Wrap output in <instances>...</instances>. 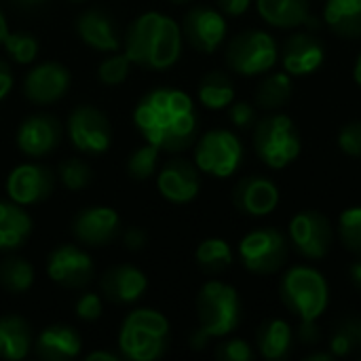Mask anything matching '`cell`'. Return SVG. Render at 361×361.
<instances>
[{
    "instance_id": "1",
    "label": "cell",
    "mask_w": 361,
    "mask_h": 361,
    "mask_svg": "<svg viewBox=\"0 0 361 361\" xmlns=\"http://www.w3.org/2000/svg\"><path fill=\"white\" fill-rule=\"evenodd\" d=\"M135 127L148 144L165 152L188 150L197 142L199 116L188 93L173 87L148 91L135 106Z\"/></svg>"
},
{
    "instance_id": "2",
    "label": "cell",
    "mask_w": 361,
    "mask_h": 361,
    "mask_svg": "<svg viewBox=\"0 0 361 361\" xmlns=\"http://www.w3.org/2000/svg\"><path fill=\"white\" fill-rule=\"evenodd\" d=\"M125 53L142 68L169 70L182 55V27L165 13H144L127 30Z\"/></svg>"
},
{
    "instance_id": "3",
    "label": "cell",
    "mask_w": 361,
    "mask_h": 361,
    "mask_svg": "<svg viewBox=\"0 0 361 361\" xmlns=\"http://www.w3.org/2000/svg\"><path fill=\"white\" fill-rule=\"evenodd\" d=\"M243 317L239 292L224 281H207L197 294V322L192 347L203 349L212 338H226L233 334Z\"/></svg>"
},
{
    "instance_id": "4",
    "label": "cell",
    "mask_w": 361,
    "mask_h": 361,
    "mask_svg": "<svg viewBox=\"0 0 361 361\" xmlns=\"http://www.w3.org/2000/svg\"><path fill=\"white\" fill-rule=\"evenodd\" d=\"M169 322L154 309L131 311L118 332V349L125 360L154 361L169 351Z\"/></svg>"
},
{
    "instance_id": "5",
    "label": "cell",
    "mask_w": 361,
    "mask_h": 361,
    "mask_svg": "<svg viewBox=\"0 0 361 361\" xmlns=\"http://www.w3.org/2000/svg\"><path fill=\"white\" fill-rule=\"evenodd\" d=\"M279 296L294 317L317 322L330 305V286L317 269L298 264L281 277Z\"/></svg>"
},
{
    "instance_id": "6",
    "label": "cell",
    "mask_w": 361,
    "mask_h": 361,
    "mask_svg": "<svg viewBox=\"0 0 361 361\" xmlns=\"http://www.w3.org/2000/svg\"><path fill=\"white\" fill-rule=\"evenodd\" d=\"M254 150L258 159L271 169H286L302 150V140L292 116L271 112L254 125Z\"/></svg>"
},
{
    "instance_id": "7",
    "label": "cell",
    "mask_w": 361,
    "mask_h": 361,
    "mask_svg": "<svg viewBox=\"0 0 361 361\" xmlns=\"http://www.w3.org/2000/svg\"><path fill=\"white\" fill-rule=\"evenodd\" d=\"M279 61V47L264 30H245L228 40L226 66L241 76H260Z\"/></svg>"
},
{
    "instance_id": "8",
    "label": "cell",
    "mask_w": 361,
    "mask_h": 361,
    "mask_svg": "<svg viewBox=\"0 0 361 361\" xmlns=\"http://www.w3.org/2000/svg\"><path fill=\"white\" fill-rule=\"evenodd\" d=\"M243 161V144L228 129H212L197 140L195 165L212 178H231Z\"/></svg>"
},
{
    "instance_id": "9",
    "label": "cell",
    "mask_w": 361,
    "mask_h": 361,
    "mask_svg": "<svg viewBox=\"0 0 361 361\" xmlns=\"http://www.w3.org/2000/svg\"><path fill=\"white\" fill-rule=\"evenodd\" d=\"M239 260L254 275H275L288 262V239L273 226L256 228L239 241Z\"/></svg>"
},
{
    "instance_id": "10",
    "label": "cell",
    "mask_w": 361,
    "mask_h": 361,
    "mask_svg": "<svg viewBox=\"0 0 361 361\" xmlns=\"http://www.w3.org/2000/svg\"><path fill=\"white\" fill-rule=\"evenodd\" d=\"M288 237L292 247L307 260H322L330 254L334 231L330 220L315 209L298 212L288 224Z\"/></svg>"
},
{
    "instance_id": "11",
    "label": "cell",
    "mask_w": 361,
    "mask_h": 361,
    "mask_svg": "<svg viewBox=\"0 0 361 361\" xmlns=\"http://www.w3.org/2000/svg\"><path fill=\"white\" fill-rule=\"evenodd\" d=\"M68 135L76 150L85 154H102L112 144V125L95 106H76L68 118Z\"/></svg>"
},
{
    "instance_id": "12",
    "label": "cell",
    "mask_w": 361,
    "mask_h": 361,
    "mask_svg": "<svg viewBox=\"0 0 361 361\" xmlns=\"http://www.w3.org/2000/svg\"><path fill=\"white\" fill-rule=\"evenodd\" d=\"M226 32L224 13L205 4L192 6L182 21V36L199 53H216L226 40Z\"/></svg>"
},
{
    "instance_id": "13",
    "label": "cell",
    "mask_w": 361,
    "mask_h": 361,
    "mask_svg": "<svg viewBox=\"0 0 361 361\" xmlns=\"http://www.w3.org/2000/svg\"><path fill=\"white\" fill-rule=\"evenodd\" d=\"M47 275L61 288H85L93 275L95 267L91 256L74 243L57 245L47 258Z\"/></svg>"
},
{
    "instance_id": "14",
    "label": "cell",
    "mask_w": 361,
    "mask_h": 361,
    "mask_svg": "<svg viewBox=\"0 0 361 361\" xmlns=\"http://www.w3.org/2000/svg\"><path fill=\"white\" fill-rule=\"evenodd\" d=\"M55 176L49 167L38 163H21L11 169L6 178V195L17 205H36L51 197Z\"/></svg>"
},
{
    "instance_id": "15",
    "label": "cell",
    "mask_w": 361,
    "mask_h": 361,
    "mask_svg": "<svg viewBox=\"0 0 361 361\" xmlns=\"http://www.w3.org/2000/svg\"><path fill=\"white\" fill-rule=\"evenodd\" d=\"M157 188L169 203H190L201 190V171L186 159H169L157 176Z\"/></svg>"
},
{
    "instance_id": "16",
    "label": "cell",
    "mask_w": 361,
    "mask_h": 361,
    "mask_svg": "<svg viewBox=\"0 0 361 361\" xmlns=\"http://www.w3.org/2000/svg\"><path fill=\"white\" fill-rule=\"evenodd\" d=\"M70 70L59 61H42L34 66L23 78V95L38 106L61 99L70 87Z\"/></svg>"
},
{
    "instance_id": "17",
    "label": "cell",
    "mask_w": 361,
    "mask_h": 361,
    "mask_svg": "<svg viewBox=\"0 0 361 361\" xmlns=\"http://www.w3.org/2000/svg\"><path fill=\"white\" fill-rule=\"evenodd\" d=\"M121 233V218L108 205H91L76 214L72 220V235L91 247L112 243Z\"/></svg>"
},
{
    "instance_id": "18",
    "label": "cell",
    "mask_w": 361,
    "mask_h": 361,
    "mask_svg": "<svg viewBox=\"0 0 361 361\" xmlns=\"http://www.w3.org/2000/svg\"><path fill=\"white\" fill-rule=\"evenodd\" d=\"M279 186L264 176H245L233 188V203L241 214L264 218L279 205Z\"/></svg>"
},
{
    "instance_id": "19",
    "label": "cell",
    "mask_w": 361,
    "mask_h": 361,
    "mask_svg": "<svg viewBox=\"0 0 361 361\" xmlns=\"http://www.w3.org/2000/svg\"><path fill=\"white\" fill-rule=\"evenodd\" d=\"M324 59L326 47L311 32H296L281 47V66L290 76H309L322 68Z\"/></svg>"
},
{
    "instance_id": "20",
    "label": "cell",
    "mask_w": 361,
    "mask_h": 361,
    "mask_svg": "<svg viewBox=\"0 0 361 361\" xmlns=\"http://www.w3.org/2000/svg\"><path fill=\"white\" fill-rule=\"evenodd\" d=\"M61 140V125L51 114L27 116L17 131V148L27 157L51 154Z\"/></svg>"
},
{
    "instance_id": "21",
    "label": "cell",
    "mask_w": 361,
    "mask_h": 361,
    "mask_svg": "<svg viewBox=\"0 0 361 361\" xmlns=\"http://www.w3.org/2000/svg\"><path fill=\"white\" fill-rule=\"evenodd\" d=\"M76 34L85 44L102 53H114L121 47V34L110 13L102 8H87L76 19Z\"/></svg>"
},
{
    "instance_id": "22",
    "label": "cell",
    "mask_w": 361,
    "mask_h": 361,
    "mask_svg": "<svg viewBox=\"0 0 361 361\" xmlns=\"http://www.w3.org/2000/svg\"><path fill=\"white\" fill-rule=\"evenodd\" d=\"M146 290L148 277L131 264H116L102 275V292L114 305H133Z\"/></svg>"
},
{
    "instance_id": "23",
    "label": "cell",
    "mask_w": 361,
    "mask_h": 361,
    "mask_svg": "<svg viewBox=\"0 0 361 361\" xmlns=\"http://www.w3.org/2000/svg\"><path fill=\"white\" fill-rule=\"evenodd\" d=\"M256 8L269 25L279 30L319 25L317 17L311 13L309 0H256Z\"/></svg>"
},
{
    "instance_id": "24",
    "label": "cell",
    "mask_w": 361,
    "mask_h": 361,
    "mask_svg": "<svg viewBox=\"0 0 361 361\" xmlns=\"http://www.w3.org/2000/svg\"><path fill=\"white\" fill-rule=\"evenodd\" d=\"M80 349H82L80 334L66 324L47 326L34 341L36 355L44 361L74 360L80 355Z\"/></svg>"
},
{
    "instance_id": "25",
    "label": "cell",
    "mask_w": 361,
    "mask_h": 361,
    "mask_svg": "<svg viewBox=\"0 0 361 361\" xmlns=\"http://www.w3.org/2000/svg\"><path fill=\"white\" fill-rule=\"evenodd\" d=\"M32 218L13 201H0V252H13L25 245L32 235Z\"/></svg>"
},
{
    "instance_id": "26",
    "label": "cell",
    "mask_w": 361,
    "mask_h": 361,
    "mask_svg": "<svg viewBox=\"0 0 361 361\" xmlns=\"http://www.w3.org/2000/svg\"><path fill=\"white\" fill-rule=\"evenodd\" d=\"M34 347L32 326L19 315L0 317V357L6 361L25 360Z\"/></svg>"
},
{
    "instance_id": "27",
    "label": "cell",
    "mask_w": 361,
    "mask_h": 361,
    "mask_svg": "<svg viewBox=\"0 0 361 361\" xmlns=\"http://www.w3.org/2000/svg\"><path fill=\"white\" fill-rule=\"evenodd\" d=\"M256 349L264 360H286L294 349L292 326L283 319H267L256 332Z\"/></svg>"
},
{
    "instance_id": "28",
    "label": "cell",
    "mask_w": 361,
    "mask_h": 361,
    "mask_svg": "<svg viewBox=\"0 0 361 361\" xmlns=\"http://www.w3.org/2000/svg\"><path fill=\"white\" fill-rule=\"evenodd\" d=\"M324 23L343 38H360L361 0H326Z\"/></svg>"
},
{
    "instance_id": "29",
    "label": "cell",
    "mask_w": 361,
    "mask_h": 361,
    "mask_svg": "<svg viewBox=\"0 0 361 361\" xmlns=\"http://www.w3.org/2000/svg\"><path fill=\"white\" fill-rule=\"evenodd\" d=\"M292 76L286 70H277V72H267V76L258 82L256 87V95L254 102L258 108L267 110V112H275L279 108H283L290 97H292Z\"/></svg>"
},
{
    "instance_id": "30",
    "label": "cell",
    "mask_w": 361,
    "mask_h": 361,
    "mask_svg": "<svg viewBox=\"0 0 361 361\" xmlns=\"http://www.w3.org/2000/svg\"><path fill=\"white\" fill-rule=\"evenodd\" d=\"M197 95L207 110H224L235 102V85L226 72L212 70L201 78Z\"/></svg>"
},
{
    "instance_id": "31",
    "label": "cell",
    "mask_w": 361,
    "mask_h": 361,
    "mask_svg": "<svg viewBox=\"0 0 361 361\" xmlns=\"http://www.w3.org/2000/svg\"><path fill=\"white\" fill-rule=\"evenodd\" d=\"M36 271L21 256H8L0 262V288L8 294H23L34 286Z\"/></svg>"
},
{
    "instance_id": "32",
    "label": "cell",
    "mask_w": 361,
    "mask_h": 361,
    "mask_svg": "<svg viewBox=\"0 0 361 361\" xmlns=\"http://www.w3.org/2000/svg\"><path fill=\"white\" fill-rule=\"evenodd\" d=\"M195 260L199 269L205 271L207 275H218V273H224L233 264V250L224 239L209 237L199 243L195 252Z\"/></svg>"
},
{
    "instance_id": "33",
    "label": "cell",
    "mask_w": 361,
    "mask_h": 361,
    "mask_svg": "<svg viewBox=\"0 0 361 361\" xmlns=\"http://www.w3.org/2000/svg\"><path fill=\"white\" fill-rule=\"evenodd\" d=\"M328 351L334 357H347L355 351H361V319L343 322L330 336Z\"/></svg>"
},
{
    "instance_id": "34",
    "label": "cell",
    "mask_w": 361,
    "mask_h": 361,
    "mask_svg": "<svg viewBox=\"0 0 361 361\" xmlns=\"http://www.w3.org/2000/svg\"><path fill=\"white\" fill-rule=\"evenodd\" d=\"M159 152L161 150L157 146H152V144L140 146L127 159V173L133 180H140V182L152 178L154 171H157V165H159Z\"/></svg>"
},
{
    "instance_id": "35",
    "label": "cell",
    "mask_w": 361,
    "mask_h": 361,
    "mask_svg": "<svg viewBox=\"0 0 361 361\" xmlns=\"http://www.w3.org/2000/svg\"><path fill=\"white\" fill-rule=\"evenodd\" d=\"M2 47L17 63H32L38 55V40L27 32H6Z\"/></svg>"
},
{
    "instance_id": "36",
    "label": "cell",
    "mask_w": 361,
    "mask_h": 361,
    "mask_svg": "<svg viewBox=\"0 0 361 361\" xmlns=\"http://www.w3.org/2000/svg\"><path fill=\"white\" fill-rule=\"evenodd\" d=\"M57 176H59L61 184H63L68 190H74V192L87 188V186L91 184V178H93L89 163H85V161L78 159V157H70V159L61 161V163H59Z\"/></svg>"
},
{
    "instance_id": "37",
    "label": "cell",
    "mask_w": 361,
    "mask_h": 361,
    "mask_svg": "<svg viewBox=\"0 0 361 361\" xmlns=\"http://www.w3.org/2000/svg\"><path fill=\"white\" fill-rule=\"evenodd\" d=\"M338 237L347 250L361 254V205L347 207L338 218Z\"/></svg>"
},
{
    "instance_id": "38",
    "label": "cell",
    "mask_w": 361,
    "mask_h": 361,
    "mask_svg": "<svg viewBox=\"0 0 361 361\" xmlns=\"http://www.w3.org/2000/svg\"><path fill=\"white\" fill-rule=\"evenodd\" d=\"M129 68H131V59L127 53H112L110 57H106L99 68H97V78L108 85V87H114V85H121L127 74H129Z\"/></svg>"
},
{
    "instance_id": "39",
    "label": "cell",
    "mask_w": 361,
    "mask_h": 361,
    "mask_svg": "<svg viewBox=\"0 0 361 361\" xmlns=\"http://www.w3.org/2000/svg\"><path fill=\"white\" fill-rule=\"evenodd\" d=\"M216 360L220 361H252L256 357L254 349L250 343L241 341V338H228V341H222L216 351H214Z\"/></svg>"
},
{
    "instance_id": "40",
    "label": "cell",
    "mask_w": 361,
    "mask_h": 361,
    "mask_svg": "<svg viewBox=\"0 0 361 361\" xmlns=\"http://www.w3.org/2000/svg\"><path fill=\"white\" fill-rule=\"evenodd\" d=\"M338 148L351 159H361V121H349L341 127Z\"/></svg>"
},
{
    "instance_id": "41",
    "label": "cell",
    "mask_w": 361,
    "mask_h": 361,
    "mask_svg": "<svg viewBox=\"0 0 361 361\" xmlns=\"http://www.w3.org/2000/svg\"><path fill=\"white\" fill-rule=\"evenodd\" d=\"M228 118H231V123L237 127V129H241V131H245V129H254V125H256V108L252 106V104H247V102H233L231 106H228Z\"/></svg>"
},
{
    "instance_id": "42",
    "label": "cell",
    "mask_w": 361,
    "mask_h": 361,
    "mask_svg": "<svg viewBox=\"0 0 361 361\" xmlns=\"http://www.w3.org/2000/svg\"><path fill=\"white\" fill-rule=\"evenodd\" d=\"M76 317L82 322H97L102 317V298L93 292L82 294L76 300Z\"/></svg>"
},
{
    "instance_id": "43",
    "label": "cell",
    "mask_w": 361,
    "mask_h": 361,
    "mask_svg": "<svg viewBox=\"0 0 361 361\" xmlns=\"http://www.w3.org/2000/svg\"><path fill=\"white\" fill-rule=\"evenodd\" d=\"M298 341L305 345V347H313L319 343L322 334H319V328H317V322H300V328L296 332Z\"/></svg>"
},
{
    "instance_id": "44",
    "label": "cell",
    "mask_w": 361,
    "mask_h": 361,
    "mask_svg": "<svg viewBox=\"0 0 361 361\" xmlns=\"http://www.w3.org/2000/svg\"><path fill=\"white\" fill-rule=\"evenodd\" d=\"M218 8L228 17H241L250 11L252 0H216Z\"/></svg>"
},
{
    "instance_id": "45",
    "label": "cell",
    "mask_w": 361,
    "mask_h": 361,
    "mask_svg": "<svg viewBox=\"0 0 361 361\" xmlns=\"http://www.w3.org/2000/svg\"><path fill=\"white\" fill-rule=\"evenodd\" d=\"M15 85V78H13V70L8 68V63L4 59H0V102L11 93Z\"/></svg>"
},
{
    "instance_id": "46",
    "label": "cell",
    "mask_w": 361,
    "mask_h": 361,
    "mask_svg": "<svg viewBox=\"0 0 361 361\" xmlns=\"http://www.w3.org/2000/svg\"><path fill=\"white\" fill-rule=\"evenodd\" d=\"M144 243H146V235L140 228H131V231L125 233V245L129 250H140Z\"/></svg>"
},
{
    "instance_id": "47",
    "label": "cell",
    "mask_w": 361,
    "mask_h": 361,
    "mask_svg": "<svg viewBox=\"0 0 361 361\" xmlns=\"http://www.w3.org/2000/svg\"><path fill=\"white\" fill-rule=\"evenodd\" d=\"M349 277H351L353 286H355V288L361 292V260L353 262V264L349 267Z\"/></svg>"
},
{
    "instance_id": "48",
    "label": "cell",
    "mask_w": 361,
    "mask_h": 361,
    "mask_svg": "<svg viewBox=\"0 0 361 361\" xmlns=\"http://www.w3.org/2000/svg\"><path fill=\"white\" fill-rule=\"evenodd\" d=\"M87 360L89 361H118V355H114V353H106V351H93V353H89V355H87Z\"/></svg>"
},
{
    "instance_id": "49",
    "label": "cell",
    "mask_w": 361,
    "mask_h": 361,
    "mask_svg": "<svg viewBox=\"0 0 361 361\" xmlns=\"http://www.w3.org/2000/svg\"><path fill=\"white\" fill-rule=\"evenodd\" d=\"M17 6H21V8H25V11H30V8H40V6H44L49 0H13Z\"/></svg>"
},
{
    "instance_id": "50",
    "label": "cell",
    "mask_w": 361,
    "mask_h": 361,
    "mask_svg": "<svg viewBox=\"0 0 361 361\" xmlns=\"http://www.w3.org/2000/svg\"><path fill=\"white\" fill-rule=\"evenodd\" d=\"M334 355L330 351H317V353H311L307 355V361H332Z\"/></svg>"
},
{
    "instance_id": "51",
    "label": "cell",
    "mask_w": 361,
    "mask_h": 361,
    "mask_svg": "<svg viewBox=\"0 0 361 361\" xmlns=\"http://www.w3.org/2000/svg\"><path fill=\"white\" fill-rule=\"evenodd\" d=\"M353 78H355L357 87L361 89V53L357 55V59H355V66H353Z\"/></svg>"
},
{
    "instance_id": "52",
    "label": "cell",
    "mask_w": 361,
    "mask_h": 361,
    "mask_svg": "<svg viewBox=\"0 0 361 361\" xmlns=\"http://www.w3.org/2000/svg\"><path fill=\"white\" fill-rule=\"evenodd\" d=\"M6 32H8L6 17H4V13L0 11V44H2V40H4V36H6Z\"/></svg>"
},
{
    "instance_id": "53",
    "label": "cell",
    "mask_w": 361,
    "mask_h": 361,
    "mask_svg": "<svg viewBox=\"0 0 361 361\" xmlns=\"http://www.w3.org/2000/svg\"><path fill=\"white\" fill-rule=\"evenodd\" d=\"M169 2H173V4H186V2H190V0H169Z\"/></svg>"
},
{
    "instance_id": "54",
    "label": "cell",
    "mask_w": 361,
    "mask_h": 361,
    "mask_svg": "<svg viewBox=\"0 0 361 361\" xmlns=\"http://www.w3.org/2000/svg\"><path fill=\"white\" fill-rule=\"evenodd\" d=\"M70 2H85V0H70Z\"/></svg>"
}]
</instances>
